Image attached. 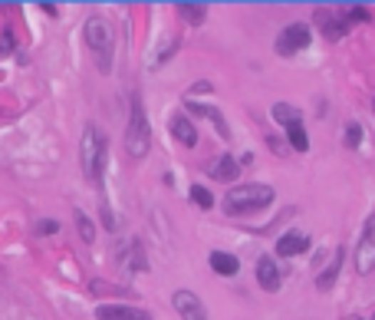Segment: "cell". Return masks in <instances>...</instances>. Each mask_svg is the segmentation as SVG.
<instances>
[{"label": "cell", "mask_w": 375, "mask_h": 320, "mask_svg": "<svg viewBox=\"0 0 375 320\" xmlns=\"http://www.w3.org/2000/svg\"><path fill=\"white\" fill-rule=\"evenodd\" d=\"M339 10H342V17L349 20V24H352V20H369V17H372L369 7H362V4H356V7H339Z\"/></svg>", "instance_id": "obj_24"}, {"label": "cell", "mask_w": 375, "mask_h": 320, "mask_svg": "<svg viewBox=\"0 0 375 320\" xmlns=\"http://www.w3.org/2000/svg\"><path fill=\"white\" fill-rule=\"evenodd\" d=\"M119 264L122 271H145L148 268V261H145V251H142V241L138 238H132L128 244H122V251H119Z\"/></svg>", "instance_id": "obj_10"}, {"label": "cell", "mask_w": 375, "mask_h": 320, "mask_svg": "<svg viewBox=\"0 0 375 320\" xmlns=\"http://www.w3.org/2000/svg\"><path fill=\"white\" fill-rule=\"evenodd\" d=\"M148 149H152V129H148L142 96L135 93L132 96V116H128V126H125V156L128 159H145Z\"/></svg>", "instance_id": "obj_2"}, {"label": "cell", "mask_w": 375, "mask_h": 320, "mask_svg": "<svg viewBox=\"0 0 375 320\" xmlns=\"http://www.w3.org/2000/svg\"><path fill=\"white\" fill-rule=\"evenodd\" d=\"M181 14V20H185V24H205V17H207V7L205 4H178V7H175Z\"/></svg>", "instance_id": "obj_19"}, {"label": "cell", "mask_w": 375, "mask_h": 320, "mask_svg": "<svg viewBox=\"0 0 375 320\" xmlns=\"http://www.w3.org/2000/svg\"><path fill=\"white\" fill-rule=\"evenodd\" d=\"M372 106H375V99H372Z\"/></svg>", "instance_id": "obj_31"}, {"label": "cell", "mask_w": 375, "mask_h": 320, "mask_svg": "<svg viewBox=\"0 0 375 320\" xmlns=\"http://www.w3.org/2000/svg\"><path fill=\"white\" fill-rule=\"evenodd\" d=\"M96 320H155V317L145 314L142 307H132V304H103L96 311Z\"/></svg>", "instance_id": "obj_9"}, {"label": "cell", "mask_w": 375, "mask_h": 320, "mask_svg": "<svg viewBox=\"0 0 375 320\" xmlns=\"http://www.w3.org/2000/svg\"><path fill=\"white\" fill-rule=\"evenodd\" d=\"M240 175V162L234 156H221L211 162V179H217V182H234Z\"/></svg>", "instance_id": "obj_14"}, {"label": "cell", "mask_w": 375, "mask_h": 320, "mask_svg": "<svg viewBox=\"0 0 375 320\" xmlns=\"http://www.w3.org/2000/svg\"><path fill=\"white\" fill-rule=\"evenodd\" d=\"M10 50H14V34H10V30H4V36H0V56H7Z\"/></svg>", "instance_id": "obj_26"}, {"label": "cell", "mask_w": 375, "mask_h": 320, "mask_svg": "<svg viewBox=\"0 0 375 320\" xmlns=\"http://www.w3.org/2000/svg\"><path fill=\"white\" fill-rule=\"evenodd\" d=\"M372 320H375V314H372Z\"/></svg>", "instance_id": "obj_30"}, {"label": "cell", "mask_w": 375, "mask_h": 320, "mask_svg": "<svg viewBox=\"0 0 375 320\" xmlns=\"http://www.w3.org/2000/svg\"><path fill=\"white\" fill-rule=\"evenodd\" d=\"M257 284L264 287V291H280L283 284V277H280V268L273 264V258H260L257 261Z\"/></svg>", "instance_id": "obj_11"}, {"label": "cell", "mask_w": 375, "mask_h": 320, "mask_svg": "<svg viewBox=\"0 0 375 320\" xmlns=\"http://www.w3.org/2000/svg\"><path fill=\"white\" fill-rule=\"evenodd\" d=\"M76 225H79V234H83V241H96V225L89 221V215L86 211H76Z\"/></svg>", "instance_id": "obj_21"}, {"label": "cell", "mask_w": 375, "mask_h": 320, "mask_svg": "<svg viewBox=\"0 0 375 320\" xmlns=\"http://www.w3.org/2000/svg\"><path fill=\"white\" fill-rule=\"evenodd\" d=\"M191 201H195L197 208H214V195L205 185H191Z\"/></svg>", "instance_id": "obj_20"}, {"label": "cell", "mask_w": 375, "mask_h": 320, "mask_svg": "<svg viewBox=\"0 0 375 320\" xmlns=\"http://www.w3.org/2000/svg\"><path fill=\"white\" fill-rule=\"evenodd\" d=\"M277 199L270 185L260 182H247V185H234V189L224 195V211L227 215H250V211H260L270 201Z\"/></svg>", "instance_id": "obj_1"}, {"label": "cell", "mask_w": 375, "mask_h": 320, "mask_svg": "<svg viewBox=\"0 0 375 320\" xmlns=\"http://www.w3.org/2000/svg\"><path fill=\"white\" fill-rule=\"evenodd\" d=\"M346 320H362V317H346Z\"/></svg>", "instance_id": "obj_29"}, {"label": "cell", "mask_w": 375, "mask_h": 320, "mask_svg": "<svg viewBox=\"0 0 375 320\" xmlns=\"http://www.w3.org/2000/svg\"><path fill=\"white\" fill-rule=\"evenodd\" d=\"M307 248H309V238L299 231H287L280 241H277V254H280V258H297V254L307 251Z\"/></svg>", "instance_id": "obj_12"}, {"label": "cell", "mask_w": 375, "mask_h": 320, "mask_svg": "<svg viewBox=\"0 0 375 320\" xmlns=\"http://www.w3.org/2000/svg\"><path fill=\"white\" fill-rule=\"evenodd\" d=\"M372 268H375V215L366 221L362 238L356 244V271L359 274H372Z\"/></svg>", "instance_id": "obj_7"}, {"label": "cell", "mask_w": 375, "mask_h": 320, "mask_svg": "<svg viewBox=\"0 0 375 320\" xmlns=\"http://www.w3.org/2000/svg\"><path fill=\"white\" fill-rule=\"evenodd\" d=\"M79 156H83V172L86 179H99L106 169V139L93 129V126H86L83 132V146H79Z\"/></svg>", "instance_id": "obj_4"}, {"label": "cell", "mask_w": 375, "mask_h": 320, "mask_svg": "<svg viewBox=\"0 0 375 320\" xmlns=\"http://www.w3.org/2000/svg\"><path fill=\"white\" fill-rule=\"evenodd\" d=\"M36 231H40V234H56V231H60V225H56V221H40Z\"/></svg>", "instance_id": "obj_27"}, {"label": "cell", "mask_w": 375, "mask_h": 320, "mask_svg": "<svg viewBox=\"0 0 375 320\" xmlns=\"http://www.w3.org/2000/svg\"><path fill=\"white\" fill-rule=\"evenodd\" d=\"M359 142H362V126H356V122H352V126H346V146L356 149Z\"/></svg>", "instance_id": "obj_25"}, {"label": "cell", "mask_w": 375, "mask_h": 320, "mask_svg": "<svg viewBox=\"0 0 375 320\" xmlns=\"http://www.w3.org/2000/svg\"><path fill=\"white\" fill-rule=\"evenodd\" d=\"M287 136H290V146L297 149V152H307L309 149V136L303 126H297V129H287Z\"/></svg>", "instance_id": "obj_22"}, {"label": "cell", "mask_w": 375, "mask_h": 320, "mask_svg": "<svg viewBox=\"0 0 375 320\" xmlns=\"http://www.w3.org/2000/svg\"><path fill=\"white\" fill-rule=\"evenodd\" d=\"M307 46H309V26L307 24L283 26L280 36H277V53H280V56H293V53L307 50Z\"/></svg>", "instance_id": "obj_6"}, {"label": "cell", "mask_w": 375, "mask_h": 320, "mask_svg": "<svg viewBox=\"0 0 375 320\" xmlns=\"http://www.w3.org/2000/svg\"><path fill=\"white\" fill-rule=\"evenodd\" d=\"M201 93H211V83H195V86L188 89V96H201Z\"/></svg>", "instance_id": "obj_28"}, {"label": "cell", "mask_w": 375, "mask_h": 320, "mask_svg": "<svg viewBox=\"0 0 375 320\" xmlns=\"http://www.w3.org/2000/svg\"><path fill=\"white\" fill-rule=\"evenodd\" d=\"M168 129H171V136L178 139L181 146H195L197 142V129H195V122L188 119V116H171V122H168Z\"/></svg>", "instance_id": "obj_13"}, {"label": "cell", "mask_w": 375, "mask_h": 320, "mask_svg": "<svg viewBox=\"0 0 375 320\" xmlns=\"http://www.w3.org/2000/svg\"><path fill=\"white\" fill-rule=\"evenodd\" d=\"M188 113L205 116V119H211L214 126H217V132H221L224 139L230 136V132H227V122H224V116H221V109H214V106H205V103H195V99H188Z\"/></svg>", "instance_id": "obj_16"}, {"label": "cell", "mask_w": 375, "mask_h": 320, "mask_svg": "<svg viewBox=\"0 0 375 320\" xmlns=\"http://www.w3.org/2000/svg\"><path fill=\"white\" fill-rule=\"evenodd\" d=\"M211 268L217 271V274H224V277H234L240 271V261L234 258V254H227V251H211Z\"/></svg>", "instance_id": "obj_18"}, {"label": "cell", "mask_w": 375, "mask_h": 320, "mask_svg": "<svg viewBox=\"0 0 375 320\" xmlns=\"http://www.w3.org/2000/svg\"><path fill=\"white\" fill-rule=\"evenodd\" d=\"M339 268H342V248H336L329 264H326V268L319 271V277H316V287H319V291H329V287L336 284V277H339Z\"/></svg>", "instance_id": "obj_15"}, {"label": "cell", "mask_w": 375, "mask_h": 320, "mask_svg": "<svg viewBox=\"0 0 375 320\" xmlns=\"http://www.w3.org/2000/svg\"><path fill=\"white\" fill-rule=\"evenodd\" d=\"M273 119L280 122L283 129H297V126H303V116H299V109L297 106H290V103H273Z\"/></svg>", "instance_id": "obj_17"}, {"label": "cell", "mask_w": 375, "mask_h": 320, "mask_svg": "<svg viewBox=\"0 0 375 320\" xmlns=\"http://www.w3.org/2000/svg\"><path fill=\"white\" fill-rule=\"evenodd\" d=\"M171 304H175V311L181 314V320H207V307L201 304V297H197L195 291H175Z\"/></svg>", "instance_id": "obj_8"}, {"label": "cell", "mask_w": 375, "mask_h": 320, "mask_svg": "<svg viewBox=\"0 0 375 320\" xmlns=\"http://www.w3.org/2000/svg\"><path fill=\"white\" fill-rule=\"evenodd\" d=\"M313 24L319 26V34H323L326 40H333V44L342 40L346 30H349V20L342 17V10H333V7H316Z\"/></svg>", "instance_id": "obj_5"}, {"label": "cell", "mask_w": 375, "mask_h": 320, "mask_svg": "<svg viewBox=\"0 0 375 320\" xmlns=\"http://www.w3.org/2000/svg\"><path fill=\"white\" fill-rule=\"evenodd\" d=\"M86 44H89V50L96 53V60H99V69L103 73H112V50H115V44H112V26L109 20L103 17H89L86 20Z\"/></svg>", "instance_id": "obj_3"}, {"label": "cell", "mask_w": 375, "mask_h": 320, "mask_svg": "<svg viewBox=\"0 0 375 320\" xmlns=\"http://www.w3.org/2000/svg\"><path fill=\"white\" fill-rule=\"evenodd\" d=\"M178 46H181V40H171V44H165V46H162V53H155V56H152V69H158L165 60H171Z\"/></svg>", "instance_id": "obj_23"}]
</instances>
